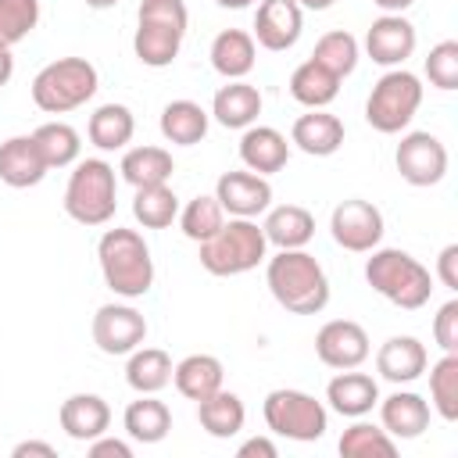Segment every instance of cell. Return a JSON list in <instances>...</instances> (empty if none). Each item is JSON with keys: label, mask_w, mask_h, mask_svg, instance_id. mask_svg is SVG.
Returning <instances> with one entry per match:
<instances>
[{"label": "cell", "mask_w": 458, "mask_h": 458, "mask_svg": "<svg viewBox=\"0 0 458 458\" xmlns=\"http://www.w3.org/2000/svg\"><path fill=\"white\" fill-rule=\"evenodd\" d=\"M379 422L397 440H415L429 429V401L415 390H394L379 401Z\"/></svg>", "instance_id": "cell-17"}, {"label": "cell", "mask_w": 458, "mask_h": 458, "mask_svg": "<svg viewBox=\"0 0 458 458\" xmlns=\"http://www.w3.org/2000/svg\"><path fill=\"white\" fill-rule=\"evenodd\" d=\"M197 419H200V429L215 440H229L243 429V419H247V408L243 401L233 394V390H215L211 397L197 401Z\"/></svg>", "instance_id": "cell-28"}, {"label": "cell", "mask_w": 458, "mask_h": 458, "mask_svg": "<svg viewBox=\"0 0 458 458\" xmlns=\"http://www.w3.org/2000/svg\"><path fill=\"white\" fill-rule=\"evenodd\" d=\"M161 136L175 147H193L208 136V111L193 100H172L161 111Z\"/></svg>", "instance_id": "cell-34"}, {"label": "cell", "mask_w": 458, "mask_h": 458, "mask_svg": "<svg viewBox=\"0 0 458 458\" xmlns=\"http://www.w3.org/2000/svg\"><path fill=\"white\" fill-rule=\"evenodd\" d=\"M211 114H215V122L225 125V129H247V125H254L258 114H261V93H258V86H250V82H243V79H229V82L215 93Z\"/></svg>", "instance_id": "cell-25"}, {"label": "cell", "mask_w": 458, "mask_h": 458, "mask_svg": "<svg viewBox=\"0 0 458 458\" xmlns=\"http://www.w3.org/2000/svg\"><path fill=\"white\" fill-rule=\"evenodd\" d=\"M172 379H175V390L186 397V401H204L211 397L215 390H222V379H225V369L215 354H186L175 369H172Z\"/></svg>", "instance_id": "cell-27"}, {"label": "cell", "mask_w": 458, "mask_h": 458, "mask_svg": "<svg viewBox=\"0 0 458 458\" xmlns=\"http://www.w3.org/2000/svg\"><path fill=\"white\" fill-rule=\"evenodd\" d=\"M437 276L447 290H458V243H447L437 258Z\"/></svg>", "instance_id": "cell-45"}, {"label": "cell", "mask_w": 458, "mask_h": 458, "mask_svg": "<svg viewBox=\"0 0 458 458\" xmlns=\"http://www.w3.org/2000/svg\"><path fill=\"white\" fill-rule=\"evenodd\" d=\"M372 258L365 261V283L386 297L390 304L404 308V311H419L429 304L433 293V276L422 261H415L408 250L401 247H379L369 250Z\"/></svg>", "instance_id": "cell-3"}, {"label": "cell", "mask_w": 458, "mask_h": 458, "mask_svg": "<svg viewBox=\"0 0 458 458\" xmlns=\"http://www.w3.org/2000/svg\"><path fill=\"white\" fill-rule=\"evenodd\" d=\"M329 233L344 250L369 254L383 240V211L372 200H361V197L340 200L329 215Z\"/></svg>", "instance_id": "cell-10"}, {"label": "cell", "mask_w": 458, "mask_h": 458, "mask_svg": "<svg viewBox=\"0 0 458 458\" xmlns=\"http://www.w3.org/2000/svg\"><path fill=\"white\" fill-rule=\"evenodd\" d=\"M32 140H36V147H39L47 168H68V165L79 161L82 143H79V132H75L68 122H43V125L32 132Z\"/></svg>", "instance_id": "cell-36"}, {"label": "cell", "mask_w": 458, "mask_h": 458, "mask_svg": "<svg viewBox=\"0 0 458 458\" xmlns=\"http://www.w3.org/2000/svg\"><path fill=\"white\" fill-rule=\"evenodd\" d=\"M222 222H225V211L215 193H200L179 211V225L186 233V240H193V243H204L208 236H215L222 229Z\"/></svg>", "instance_id": "cell-38"}, {"label": "cell", "mask_w": 458, "mask_h": 458, "mask_svg": "<svg viewBox=\"0 0 458 458\" xmlns=\"http://www.w3.org/2000/svg\"><path fill=\"white\" fill-rule=\"evenodd\" d=\"M372 4H376L383 14H404V11H408L415 0H372Z\"/></svg>", "instance_id": "cell-49"}, {"label": "cell", "mask_w": 458, "mask_h": 458, "mask_svg": "<svg viewBox=\"0 0 458 458\" xmlns=\"http://www.w3.org/2000/svg\"><path fill=\"white\" fill-rule=\"evenodd\" d=\"M132 215L143 229H168L179 218V197L172 193L168 182L140 186L136 197H132Z\"/></svg>", "instance_id": "cell-35"}, {"label": "cell", "mask_w": 458, "mask_h": 458, "mask_svg": "<svg viewBox=\"0 0 458 458\" xmlns=\"http://www.w3.org/2000/svg\"><path fill=\"white\" fill-rule=\"evenodd\" d=\"M147 340V318L143 311H136L132 304H104L93 315V344L118 358V354H132L140 344Z\"/></svg>", "instance_id": "cell-12"}, {"label": "cell", "mask_w": 458, "mask_h": 458, "mask_svg": "<svg viewBox=\"0 0 458 458\" xmlns=\"http://www.w3.org/2000/svg\"><path fill=\"white\" fill-rule=\"evenodd\" d=\"M426 79L437 89H444V93L458 89V43L454 39H444V43H437L429 50V57H426Z\"/></svg>", "instance_id": "cell-42"}, {"label": "cell", "mask_w": 458, "mask_h": 458, "mask_svg": "<svg viewBox=\"0 0 458 458\" xmlns=\"http://www.w3.org/2000/svg\"><path fill=\"white\" fill-rule=\"evenodd\" d=\"M340 82H344V79H336L329 68H322L318 61L308 57V61H301V64L293 68V75H290V97H293L297 104H304L308 111H315V107H326V104L336 100Z\"/></svg>", "instance_id": "cell-29"}, {"label": "cell", "mask_w": 458, "mask_h": 458, "mask_svg": "<svg viewBox=\"0 0 458 458\" xmlns=\"http://www.w3.org/2000/svg\"><path fill=\"white\" fill-rule=\"evenodd\" d=\"M122 426L125 433L136 440V444H157L168 437L172 429V411L165 401H157L154 394H140V401H132L122 415Z\"/></svg>", "instance_id": "cell-30"}, {"label": "cell", "mask_w": 458, "mask_h": 458, "mask_svg": "<svg viewBox=\"0 0 458 458\" xmlns=\"http://www.w3.org/2000/svg\"><path fill=\"white\" fill-rule=\"evenodd\" d=\"M268 240L254 218H229L200 243V265L211 276H243L265 261Z\"/></svg>", "instance_id": "cell-7"}, {"label": "cell", "mask_w": 458, "mask_h": 458, "mask_svg": "<svg viewBox=\"0 0 458 458\" xmlns=\"http://www.w3.org/2000/svg\"><path fill=\"white\" fill-rule=\"evenodd\" d=\"M47 172L50 168L32 136H11L0 143V182H7L11 190H29L43 182Z\"/></svg>", "instance_id": "cell-20"}, {"label": "cell", "mask_w": 458, "mask_h": 458, "mask_svg": "<svg viewBox=\"0 0 458 458\" xmlns=\"http://www.w3.org/2000/svg\"><path fill=\"white\" fill-rule=\"evenodd\" d=\"M190 25L186 0H143L132 50L147 68H168L179 57L182 36Z\"/></svg>", "instance_id": "cell-4"}, {"label": "cell", "mask_w": 458, "mask_h": 458, "mask_svg": "<svg viewBox=\"0 0 458 458\" xmlns=\"http://www.w3.org/2000/svg\"><path fill=\"white\" fill-rule=\"evenodd\" d=\"M261 415L268 422V429L276 437H286V440H301V444H311V440H322L326 429H329V411L322 401H315L311 394L304 390H290V386H279L265 397L261 404Z\"/></svg>", "instance_id": "cell-9"}, {"label": "cell", "mask_w": 458, "mask_h": 458, "mask_svg": "<svg viewBox=\"0 0 458 458\" xmlns=\"http://www.w3.org/2000/svg\"><path fill=\"white\" fill-rule=\"evenodd\" d=\"M397 172L411 186H437L447 175V147L433 132H408L397 143Z\"/></svg>", "instance_id": "cell-11"}, {"label": "cell", "mask_w": 458, "mask_h": 458, "mask_svg": "<svg viewBox=\"0 0 458 458\" xmlns=\"http://www.w3.org/2000/svg\"><path fill=\"white\" fill-rule=\"evenodd\" d=\"M261 233L268 243H276L279 250H297L315 236V215L301 204H279L265 215Z\"/></svg>", "instance_id": "cell-26"}, {"label": "cell", "mask_w": 458, "mask_h": 458, "mask_svg": "<svg viewBox=\"0 0 458 458\" xmlns=\"http://www.w3.org/2000/svg\"><path fill=\"white\" fill-rule=\"evenodd\" d=\"M97 86H100V75L86 57H57L36 72L32 104L47 114H68L86 100H93Z\"/></svg>", "instance_id": "cell-5"}, {"label": "cell", "mask_w": 458, "mask_h": 458, "mask_svg": "<svg viewBox=\"0 0 458 458\" xmlns=\"http://www.w3.org/2000/svg\"><path fill=\"white\" fill-rule=\"evenodd\" d=\"M218 7H225V11H243V7H250L254 0H215Z\"/></svg>", "instance_id": "cell-51"}, {"label": "cell", "mask_w": 458, "mask_h": 458, "mask_svg": "<svg viewBox=\"0 0 458 458\" xmlns=\"http://www.w3.org/2000/svg\"><path fill=\"white\" fill-rule=\"evenodd\" d=\"M290 143L297 150L311 154V157H329V154H336L344 147V122L336 114H329V111L315 107V111H308V114H301L293 122Z\"/></svg>", "instance_id": "cell-21"}, {"label": "cell", "mask_w": 458, "mask_h": 458, "mask_svg": "<svg viewBox=\"0 0 458 458\" xmlns=\"http://www.w3.org/2000/svg\"><path fill=\"white\" fill-rule=\"evenodd\" d=\"M172 358L161 347H136L125 361V383L136 394H157L172 383Z\"/></svg>", "instance_id": "cell-33"}, {"label": "cell", "mask_w": 458, "mask_h": 458, "mask_svg": "<svg viewBox=\"0 0 458 458\" xmlns=\"http://www.w3.org/2000/svg\"><path fill=\"white\" fill-rule=\"evenodd\" d=\"M429 365V354L422 347V340L415 336H390L379 351H376V372L390 383H415Z\"/></svg>", "instance_id": "cell-22"}, {"label": "cell", "mask_w": 458, "mask_h": 458, "mask_svg": "<svg viewBox=\"0 0 458 458\" xmlns=\"http://www.w3.org/2000/svg\"><path fill=\"white\" fill-rule=\"evenodd\" d=\"M304 32V14L293 0H261L254 11V43L279 54L290 50Z\"/></svg>", "instance_id": "cell-16"}, {"label": "cell", "mask_w": 458, "mask_h": 458, "mask_svg": "<svg viewBox=\"0 0 458 458\" xmlns=\"http://www.w3.org/2000/svg\"><path fill=\"white\" fill-rule=\"evenodd\" d=\"M89 458H132V447L125 440H114L107 433L89 440Z\"/></svg>", "instance_id": "cell-44"}, {"label": "cell", "mask_w": 458, "mask_h": 458, "mask_svg": "<svg viewBox=\"0 0 458 458\" xmlns=\"http://www.w3.org/2000/svg\"><path fill=\"white\" fill-rule=\"evenodd\" d=\"M433 340L440 344L444 354H458V301L454 297L440 304V311L433 315Z\"/></svg>", "instance_id": "cell-43"}, {"label": "cell", "mask_w": 458, "mask_h": 458, "mask_svg": "<svg viewBox=\"0 0 458 458\" xmlns=\"http://www.w3.org/2000/svg\"><path fill=\"white\" fill-rule=\"evenodd\" d=\"M215 197L229 218H258L272 204V182L258 172H225L215 182Z\"/></svg>", "instance_id": "cell-14"}, {"label": "cell", "mask_w": 458, "mask_h": 458, "mask_svg": "<svg viewBox=\"0 0 458 458\" xmlns=\"http://www.w3.org/2000/svg\"><path fill=\"white\" fill-rule=\"evenodd\" d=\"M240 161H243V168H250L258 175L283 172L290 161V143L272 125H247L240 136Z\"/></svg>", "instance_id": "cell-18"}, {"label": "cell", "mask_w": 458, "mask_h": 458, "mask_svg": "<svg viewBox=\"0 0 458 458\" xmlns=\"http://www.w3.org/2000/svg\"><path fill=\"white\" fill-rule=\"evenodd\" d=\"M293 4H297L301 11H304V7H308V11H326V7H333L336 0H293Z\"/></svg>", "instance_id": "cell-50"}, {"label": "cell", "mask_w": 458, "mask_h": 458, "mask_svg": "<svg viewBox=\"0 0 458 458\" xmlns=\"http://www.w3.org/2000/svg\"><path fill=\"white\" fill-rule=\"evenodd\" d=\"M265 283L272 290V297L293 311V315H318L329 304V279L326 268L315 261V254H308L304 247L297 250H279L276 258H268L265 265Z\"/></svg>", "instance_id": "cell-1"}, {"label": "cell", "mask_w": 458, "mask_h": 458, "mask_svg": "<svg viewBox=\"0 0 458 458\" xmlns=\"http://www.w3.org/2000/svg\"><path fill=\"white\" fill-rule=\"evenodd\" d=\"M326 401H329V408L336 415L361 419L379 404V383L372 376H365V372L340 369V376H333L329 386H326Z\"/></svg>", "instance_id": "cell-19"}, {"label": "cell", "mask_w": 458, "mask_h": 458, "mask_svg": "<svg viewBox=\"0 0 458 458\" xmlns=\"http://www.w3.org/2000/svg\"><path fill=\"white\" fill-rule=\"evenodd\" d=\"M336 447H340V454H347V458H372V454L394 458V454H397L394 437H390L383 426H372V422H354V426H347Z\"/></svg>", "instance_id": "cell-40"}, {"label": "cell", "mask_w": 458, "mask_h": 458, "mask_svg": "<svg viewBox=\"0 0 458 458\" xmlns=\"http://www.w3.org/2000/svg\"><path fill=\"white\" fill-rule=\"evenodd\" d=\"M429 404L444 422L458 419V354H444L429 369Z\"/></svg>", "instance_id": "cell-39"}, {"label": "cell", "mask_w": 458, "mask_h": 458, "mask_svg": "<svg viewBox=\"0 0 458 458\" xmlns=\"http://www.w3.org/2000/svg\"><path fill=\"white\" fill-rule=\"evenodd\" d=\"M14 75V57H11V47H0V86H7Z\"/></svg>", "instance_id": "cell-48"}, {"label": "cell", "mask_w": 458, "mask_h": 458, "mask_svg": "<svg viewBox=\"0 0 458 458\" xmlns=\"http://www.w3.org/2000/svg\"><path fill=\"white\" fill-rule=\"evenodd\" d=\"M132 132H136V118L125 104H100L86 125V136L97 150H122L132 140Z\"/></svg>", "instance_id": "cell-32"}, {"label": "cell", "mask_w": 458, "mask_h": 458, "mask_svg": "<svg viewBox=\"0 0 458 458\" xmlns=\"http://www.w3.org/2000/svg\"><path fill=\"white\" fill-rule=\"evenodd\" d=\"M57 419H61V429H64L72 440L89 444L93 437L107 433V426H111V408H107V401H104L100 394H72V397L61 404Z\"/></svg>", "instance_id": "cell-23"}, {"label": "cell", "mask_w": 458, "mask_h": 458, "mask_svg": "<svg viewBox=\"0 0 458 458\" xmlns=\"http://www.w3.org/2000/svg\"><path fill=\"white\" fill-rule=\"evenodd\" d=\"M369 333L351 318H329L315 333V354L329 369H358L369 358Z\"/></svg>", "instance_id": "cell-13"}, {"label": "cell", "mask_w": 458, "mask_h": 458, "mask_svg": "<svg viewBox=\"0 0 458 458\" xmlns=\"http://www.w3.org/2000/svg\"><path fill=\"white\" fill-rule=\"evenodd\" d=\"M118 172H122V179L129 182V186H157V182H168L172 179V172H175V161H172V154L165 150V147H132V150H125L122 154V165H118Z\"/></svg>", "instance_id": "cell-31"}, {"label": "cell", "mask_w": 458, "mask_h": 458, "mask_svg": "<svg viewBox=\"0 0 458 458\" xmlns=\"http://www.w3.org/2000/svg\"><path fill=\"white\" fill-rule=\"evenodd\" d=\"M422 104V82L415 72L408 68H390L386 75H379V82L372 86L369 100H365V122L383 132L394 136L401 129H408V122L415 118Z\"/></svg>", "instance_id": "cell-8"}, {"label": "cell", "mask_w": 458, "mask_h": 458, "mask_svg": "<svg viewBox=\"0 0 458 458\" xmlns=\"http://www.w3.org/2000/svg\"><path fill=\"white\" fill-rule=\"evenodd\" d=\"M14 458H29V454H39V458H54L57 451L50 447V444H43V440H21L14 451H11Z\"/></svg>", "instance_id": "cell-47"}, {"label": "cell", "mask_w": 458, "mask_h": 458, "mask_svg": "<svg viewBox=\"0 0 458 458\" xmlns=\"http://www.w3.org/2000/svg\"><path fill=\"white\" fill-rule=\"evenodd\" d=\"M39 25V0H0V47L21 43Z\"/></svg>", "instance_id": "cell-41"}, {"label": "cell", "mask_w": 458, "mask_h": 458, "mask_svg": "<svg viewBox=\"0 0 458 458\" xmlns=\"http://www.w3.org/2000/svg\"><path fill=\"white\" fill-rule=\"evenodd\" d=\"M311 61H318L322 68H329L336 79H347L358 68V39L347 29H333L326 36H318Z\"/></svg>", "instance_id": "cell-37"}, {"label": "cell", "mask_w": 458, "mask_h": 458, "mask_svg": "<svg viewBox=\"0 0 458 458\" xmlns=\"http://www.w3.org/2000/svg\"><path fill=\"white\" fill-rule=\"evenodd\" d=\"M415 25L404 14H379L365 32V50L383 68H401L415 54Z\"/></svg>", "instance_id": "cell-15"}, {"label": "cell", "mask_w": 458, "mask_h": 458, "mask_svg": "<svg viewBox=\"0 0 458 458\" xmlns=\"http://www.w3.org/2000/svg\"><path fill=\"white\" fill-rule=\"evenodd\" d=\"M97 261L107 290H114L125 301H136L150 293L154 286V258L147 240L136 229H107L97 243Z\"/></svg>", "instance_id": "cell-2"}, {"label": "cell", "mask_w": 458, "mask_h": 458, "mask_svg": "<svg viewBox=\"0 0 458 458\" xmlns=\"http://www.w3.org/2000/svg\"><path fill=\"white\" fill-rule=\"evenodd\" d=\"M240 458H276L279 454V447L268 440V437H250V440H243L240 444V451H236Z\"/></svg>", "instance_id": "cell-46"}, {"label": "cell", "mask_w": 458, "mask_h": 458, "mask_svg": "<svg viewBox=\"0 0 458 458\" xmlns=\"http://www.w3.org/2000/svg\"><path fill=\"white\" fill-rule=\"evenodd\" d=\"M118 208V179L104 157H86L75 165L64 186V211L79 225H107Z\"/></svg>", "instance_id": "cell-6"}, {"label": "cell", "mask_w": 458, "mask_h": 458, "mask_svg": "<svg viewBox=\"0 0 458 458\" xmlns=\"http://www.w3.org/2000/svg\"><path fill=\"white\" fill-rule=\"evenodd\" d=\"M211 68L222 75V79H243L250 75L254 61H258V43L250 32L243 29H222L215 39H211Z\"/></svg>", "instance_id": "cell-24"}, {"label": "cell", "mask_w": 458, "mask_h": 458, "mask_svg": "<svg viewBox=\"0 0 458 458\" xmlns=\"http://www.w3.org/2000/svg\"><path fill=\"white\" fill-rule=\"evenodd\" d=\"M118 0H86V7H93V11H107V7H114Z\"/></svg>", "instance_id": "cell-52"}]
</instances>
